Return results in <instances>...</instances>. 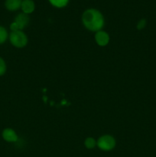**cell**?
I'll return each instance as SVG.
<instances>
[{"label": "cell", "mask_w": 156, "mask_h": 157, "mask_svg": "<svg viewBox=\"0 0 156 157\" xmlns=\"http://www.w3.org/2000/svg\"><path fill=\"white\" fill-rule=\"evenodd\" d=\"M116 145V141L113 136L109 134L102 135L96 141V146L102 151H110Z\"/></svg>", "instance_id": "cell-3"}, {"label": "cell", "mask_w": 156, "mask_h": 157, "mask_svg": "<svg viewBox=\"0 0 156 157\" xmlns=\"http://www.w3.org/2000/svg\"><path fill=\"white\" fill-rule=\"evenodd\" d=\"M29 20H30V18H29L28 15H27V14L25 13H23L22 12V13L18 14V15L15 17L14 21L18 25L20 30L22 31L23 29L28 25Z\"/></svg>", "instance_id": "cell-6"}, {"label": "cell", "mask_w": 156, "mask_h": 157, "mask_svg": "<svg viewBox=\"0 0 156 157\" xmlns=\"http://www.w3.org/2000/svg\"><path fill=\"white\" fill-rule=\"evenodd\" d=\"M146 24H147L146 20H145V18H142V19L139 20V21H138L137 25H136V29L139 31L142 30V29H144L145 28Z\"/></svg>", "instance_id": "cell-13"}, {"label": "cell", "mask_w": 156, "mask_h": 157, "mask_svg": "<svg viewBox=\"0 0 156 157\" xmlns=\"http://www.w3.org/2000/svg\"><path fill=\"white\" fill-rule=\"evenodd\" d=\"M81 19L83 25L87 30L94 32L100 31L105 23L102 14L95 9H89L84 11Z\"/></svg>", "instance_id": "cell-1"}, {"label": "cell", "mask_w": 156, "mask_h": 157, "mask_svg": "<svg viewBox=\"0 0 156 157\" xmlns=\"http://www.w3.org/2000/svg\"><path fill=\"white\" fill-rule=\"evenodd\" d=\"M95 41L100 47H105L109 44L110 40V35L105 31L100 30L95 34Z\"/></svg>", "instance_id": "cell-4"}, {"label": "cell", "mask_w": 156, "mask_h": 157, "mask_svg": "<svg viewBox=\"0 0 156 157\" xmlns=\"http://www.w3.org/2000/svg\"><path fill=\"white\" fill-rule=\"evenodd\" d=\"M3 140L8 143H15L18 140V136L16 132L12 128H6L2 133Z\"/></svg>", "instance_id": "cell-5"}, {"label": "cell", "mask_w": 156, "mask_h": 157, "mask_svg": "<svg viewBox=\"0 0 156 157\" xmlns=\"http://www.w3.org/2000/svg\"><path fill=\"white\" fill-rule=\"evenodd\" d=\"M9 41L14 47L17 48H24L28 44V37L23 31H15L12 32L9 36Z\"/></svg>", "instance_id": "cell-2"}, {"label": "cell", "mask_w": 156, "mask_h": 157, "mask_svg": "<svg viewBox=\"0 0 156 157\" xmlns=\"http://www.w3.org/2000/svg\"><path fill=\"white\" fill-rule=\"evenodd\" d=\"M50 4L56 8H64L68 4L69 0H48Z\"/></svg>", "instance_id": "cell-9"}, {"label": "cell", "mask_w": 156, "mask_h": 157, "mask_svg": "<svg viewBox=\"0 0 156 157\" xmlns=\"http://www.w3.org/2000/svg\"><path fill=\"white\" fill-rule=\"evenodd\" d=\"M84 145H85L86 148L89 149V150H92V149L96 147V140L93 137H87L84 140Z\"/></svg>", "instance_id": "cell-10"}, {"label": "cell", "mask_w": 156, "mask_h": 157, "mask_svg": "<svg viewBox=\"0 0 156 157\" xmlns=\"http://www.w3.org/2000/svg\"><path fill=\"white\" fill-rule=\"evenodd\" d=\"M8 37H9V35H8L7 30L2 26H0V44L6 42Z\"/></svg>", "instance_id": "cell-11"}, {"label": "cell", "mask_w": 156, "mask_h": 157, "mask_svg": "<svg viewBox=\"0 0 156 157\" xmlns=\"http://www.w3.org/2000/svg\"><path fill=\"white\" fill-rule=\"evenodd\" d=\"M10 29H11V31H12V32H15V31H19L20 30L19 28H18V25H17L16 23L15 22V21H13L12 23H11Z\"/></svg>", "instance_id": "cell-14"}, {"label": "cell", "mask_w": 156, "mask_h": 157, "mask_svg": "<svg viewBox=\"0 0 156 157\" xmlns=\"http://www.w3.org/2000/svg\"><path fill=\"white\" fill-rule=\"evenodd\" d=\"M21 9L23 13L29 15L35 11V4L32 0H23L22 2H21Z\"/></svg>", "instance_id": "cell-7"}, {"label": "cell", "mask_w": 156, "mask_h": 157, "mask_svg": "<svg viewBox=\"0 0 156 157\" xmlns=\"http://www.w3.org/2000/svg\"><path fill=\"white\" fill-rule=\"evenodd\" d=\"M21 0H6L5 6L9 11H16L21 6Z\"/></svg>", "instance_id": "cell-8"}, {"label": "cell", "mask_w": 156, "mask_h": 157, "mask_svg": "<svg viewBox=\"0 0 156 157\" xmlns=\"http://www.w3.org/2000/svg\"><path fill=\"white\" fill-rule=\"evenodd\" d=\"M6 70H7V66L5 60L0 57V76H2L6 74Z\"/></svg>", "instance_id": "cell-12"}]
</instances>
